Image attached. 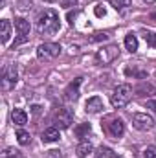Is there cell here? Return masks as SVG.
Here are the masks:
<instances>
[{
    "label": "cell",
    "mask_w": 156,
    "mask_h": 158,
    "mask_svg": "<svg viewBox=\"0 0 156 158\" xmlns=\"http://www.w3.org/2000/svg\"><path fill=\"white\" fill-rule=\"evenodd\" d=\"M37 30L40 35H53L61 30L59 15L53 9H44L37 19Z\"/></svg>",
    "instance_id": "6da1fadb"
},
{
    "label": "cell",
    "mask_w": 156,
    "mask_h": 158,
    "mask_svg": "<svg viewBox=\"0 0 156 158\" xmlns=\"http://www.w3.org/2000/svg\"><path fill=\"white\" fill-rule=\"evenodd\" d=\"M132 99V86L130 85H117L110 96V103L114 109H123Z\"/></svg>",
    "instance_id": "7a4b0ae2"
},
{
    "label": "cell",
    "mask_w": 156,
    "mask_h": 158,
    "mask_svg": "<svg viewBox=\"0 0 156 158\" xmlns=\"http://www.w3.org/2000/svg\"><path fill=\"white\" fill-rule=\"evenodd\" d=\"M117 57H119V46H117V44L103 46L101 50L96 52V63H97L99 66H107V64L114 63Z\"/></svg>",
    "instance_id": "3957f363"
},
{
    "label": "cell",
    "mask_w": 156,
    "mask_h": 158,
    "mask_svg": "<svg viewBox=\"0 0 156 158\" xmlns=\"http://www.w3.org/2000/svg\"><path fill=\"white\" fill-rule=\"evenodd\" d=\"M101 125H103L105 132H107L112 140L121 138L123 132H125V123H123V119H119V118H109V119H105Z\"/></svg>",
    "instance_id": "277c9868"
},
{
    "label": "cell",
    "mask_w": 156,
    "mask_h": 158,
    "mask_svg": "<svg viewBox=\"0 0 156 158\" xmlns=\"http://www.w3.org/2000/svg\"><path fill=\"white\" fill-rule=\"evenodd\" d=\"M61 44H55V42H44L37 48V57L44 59V61H51L55 57L61 55Z\"/></svg>",
    "instance_id": "5b68a950"
},
{
    "label": "cell",
    "mask_w": 156,
    "mask_h": 158,
    "mask_svg": "<svg viewBox=\"0 0 156 158\" xmlns=\"http://www.w3.org/2000/svg\"><path fill=\"white\" fill-rule=\"evenodd\" d=\"M15 30H17L18 37L13 42V50L17 46H20V44H24L26 40L30 39V22L26 19H15Z\"/></svg>",
    "instance_id": "8992f818"
},
{
    "label": "cell",
    "mask_w": 156,
    "mask_h": 158,
    "mask_svg": "<svg viewBox=\"0 0 156 158\" xmlns=\"http://www.w3.org/2000/svg\"><path fill=\"white\" fill-rule=\"evenodd\" d=\"M132 125L138 131H151L154 127V119H153V116H149L145 112H136L132 116Z\"/></svg>",
    "instance_id": "52a82bcc"
},
{
    "label": "cell",
    "mask_w": 156,
    "mask_h": 158,
    "mask_svg": "<svg viewBox=\"0 0 156 158\" xmlns=\"http://www.w3.org/2000/svg\"><path fill=\"white\" fill-rule=\"evenodd\" d=\"M72 121H74V114L70 109H59V112L53 118V123L57 129H68L72 125Z\"/></svg>",
    "instance_id": "ba28073f"
},
{
    "label": "cell",
    "mask_w": 156,
    "mask_h": 158,
    "mask_svg": "<svg viewBox=\"0 0 156 158\" xmlns=\"http://www.w3.org/2000/svg\"><path fill=\"white\" fill-rule=\"evenodd\" d=\"M15 85H17V68H15V64H13V66H9V68L4 70V76H2V90L7 92V90H11Z\"/></svg>",
    "instance_id": "9c48e42d"
},
{
    "label": "cell",
    "mask_w": 156,
    "mask_h": 158,
    "mask_svg": "<svg viewBox=\"0 0 156 158\" xmlns=\"http://www.w3.org/2000/svg\"><path fill=\"white\" fill-rule=\"evenodd\" d=\"M79 85H81V77L74 79V81L64 88V99H66V101H77V98H79Z\"/></svg>",
    "instance_id": "30bf717a"
},
{
    "label": "cell",
    "mask_w": 156,
    "mask_h": 158,
    "mask_svg": "<svg viewBox=\"0 0 156 158\" xmlns=\"http://www.w3.org/2000/svg\"><path fill=\"white\" fill-rule=\"evenodd\" d=\"M84 110H86L88 114H97V112H101V110H103V99H101L99 96L90 98V99L84 103Z\"/></svg>",
    "instance_id": "8fae6325"
},
{
    "label": "cell",
    "mask_w": 156,
    "mask_h": 158,
    "mask_svg": "<svg viewBox=\"0 0 156 158\" xmlns=\"http://www.w3.org/2000/svg\"><path fill=\"white\" fill-rule=\"evenodd\" d=\"M11 119H13V123H15V125L22 127V125H26V123H28V114H26L22 109H15V110L11 112Z\"/></svg>",
    "instance_id": "7c38bea8"
},
{
    "label": "cell",
    "mask_w": 156,
    "mask_h": 158,
    "mask_svg": "<svg viewBox=\"0 0 156 158\" xmlns=\"http://www.w3.org/2000/svg\"><path fill=\"white\" fill-rule=\"evenodd\" d=\"M134 94L136 96H153V94H156V86L149 85V83H142L134 88Z\"/></svg>",
    "instance_id": "4fadbf2b"
},
{
    "label": "cell",
    "mask_w": 156,
    "mask_h": 158,
    "mask_svg": "<svg viewBox=\"0 0 156 158\" xmlns=\"http://www.w3.org/2000/svg\"><path fill=\"white\" fill-rule=\"evenodd\" d=\"M59 138H61V134H59V129L57 127H50V129H46L42 132V142L51 143V142H57Z\"/></svg>",
    "instance_id": "5bb4252c"
},
{
    "label": "cell",
    "mask_w": 156,
    "mask_h": 158,
    "mask_svg": "<svg viewBox=\"0 0 156 158\" xmlns=\"http://www.w3.org/2000/svg\"><path fill=\"white\" fill-rule=\"evenodd\" d=\"M92 149H94V147H92V143L84 140V142H81L77 147H76V153H77L79 158H84V156H88V155L92 153Z\"/></svg>",
    "instance_id": "9a60e30c"
},
{
    "label": "cell",
    "mask_w": 156,
    "mask_h": 158,
    "mask_svg": "<svg viewBox=\"0 0 156 158\" xmlns=\"http://www.w3.org/2000/svg\"><path fill=\"white\" fill-rule=\"evenodd\" d=\"M125 48H127L130 53L138 52V37H136L134 33H129V35H125Z\"/></svg>",
    "instance_id": "2e32d148"
},
{
    "label": "cell",
    "mask_w": 156,
    "mask_h": 158,
    "mask_svg": "<svg viewBox=\"0 0 156 158\" xmlns=\"http://www.w3.org/2000/svg\"><path fill=\"white\" fill-rule=\"evenodd\" d=\"M0 39H2V42H7L9 40V37H11V22L9 20H2L0 22Z\"/></svg>",
    "instance_id": "e0dca14e"
},
{
    "label": "cell",
    "mask_w": 156,
    "mask_h": 158,
    "mask_svg": "<svg viewBox=\"0 0 156 158\" xmlns=\"http://www.w3.org/2000/svg\"><path fill=\"white\" fill-rule=\"evenodd\" d=\"M94 158H116V155H114V151H112L110 147H103V145H101V147L96 151Z\"/></svg>",
    "instance_id": "ac0fdd59"
},
{
    "label": "cell",
    "mask_w": 156,
    "mask_h": 158,
    "mask_svg": "<svg viewBox=\"0 0 156 158\" xmlns=\"http://www.w3.org/2000/svg\"><path fill=\"white\" fill-rule=\"evenodd\" d=\"M90 131H92V127H90V123H83V125H79V127H76V136L77 138H84V136H88L90 134Z\"/></svg>",
    "instance_id": "d6986e66"
},
{
    "label": "cell",
    "mask_w": 156,
    "mask_h": 158,
    "mask_svg": "<svg viewBox=\"0 0 156 158\" xmlns=\"http://www.w3.org/2000/svg\"><path fill=\"white\" fill-rule=\"evenodd\" d=\"M17 140H18V143L20 145H28L30 142H31V136H30V132H26V131H17Z\"/></svg>",
    "instance_id": "ffe728a7"
},
{
    "label": "cell",
    "mask_w": 156,
    "mask_h": 158,
    "mask_svg": "<svg viewBox=\"0 0 156 158\" xmlns=\"http://www.w3.org/2000/svg\"><path fill=\"white\" fill-rule=\"evenodd\" d=\"M132 4V0H110V6L117 9V11H121V9H125V7H129Z\"/></svg>",
    "instance_id": "44dd1931"
},
{
    "label": "cell",
    "mask_w": 156,
    "mask_h": 158,
    "mask_svg": "<svg viewBox=\"0 0 156 158\" xmlns=\"http://www.w3.org/2000/svg\"><path fill=\"white\" fill-rule=\"evenodd\" d=\"M143 39H145V42H147L151 48L156 50V33L154 31H145V33H143Z\"/></svg>",
    "instance_id": "7402d4cb"
},
{
    "label": "cell",
    "mask_w": 156,
    "mask_h": 158,
    "mask_svg": "<svg viewBox=\"0 0 156 158\" xmlns=\"http://www.w3.org/2000/svg\"><path fill=\"white\" fill-rule=\"evenodd\" d=\"M20 156V151L15 149V147H7L4 153H2V158H18Z\"/></svg>",
    "instance_id": "603a6c76"
},
{
    "label": "cell",
    "mask_w": 156,
    "mask_h": 158,
    "mask_svg": "<svg viewBox=\"0 0 156 158\" xmlns=\"http://www.w3.org/2000/svg\"><path fill=\"white\" fill-rule=\"evenodd\" d=\"M143 158H156V145H149L143 149Z\"/></svg>",
    "instance_id": "cb8c5ba5"
},
{
    "label": "cell",
    "mask_w": 156,
    "mask_h": 158,
    "mask_svg": "<svg viewBox=\"0 0 156 158\" xmlns=\"http://www.w3.org/2000/svg\"><path fill=\"white\" fill-rule=\"evenodd\" d=\"M127 76H136V77L143 79V77H147V72H143V70H130V68H127Z\"/></svg>",
    "instance_id": "d4e9b609"
},
{
    "label": "cell",
    "mask_w": 156,
    "mask_h": 158,
    "mask_svg": "<svg viewBox=\"0 0 156 158\" xmlns=\"http://www.w3.org/2000/svg\"><path fill=\"white\" fill-rule=\"evenodd\" d=\"M107 39H109L107 33H94L88 40H90V42H101V40H107Z\"/></svg>",
    "instance_id": "484cf974"
},
{
    "label": "cell",
    "mask_w": 156,
    "mask_h": 158,
    "mask_svg": "<svg viewBox=\"0 0 156 158\" xmlns=\"http://www.w3.org/2000/svg\"><path fill=\"white\" fill-rule=\"evenodd\" d=\"M94 13H96V17H105V15H107V11H105V7H103L101 4H97V6L94 7Z\"/></svg>",
    "instance_id": "4316f807"
},
{
    "label": "cell",
    "mask_w": 156,
    "mask_h": 158,
    "mask_svg": "<svg viewBox=\"0 0 156 158\" xmlns=\"http://www.w3.org/2000/svg\"><path fill=\"white\" fill-rule=\"evenodd\" d=\"M77 4V0H61V6L64 7V9H68V7H72V6H76Z\"/></svg>",
    "instance_id": "83f0119b"
},
{
    "label": "cell",
    "mask_w": 156,
    "mask_h": 158,
    "mask_svg": "<svg viewBox=\"0 0 156 158\" xmlns=\"http://www.w3.org/2000/svg\"><path fill=\"white\" fill-rule=\"evenodd\" d=\"M147 109H151V110H154V112H156V99L147 101Z\"/></svg>",
    "instance_id": "f1b7e54d"
},
{
    "label": "cell",
    "mask_w": 156,
    "mask_h": 158,
    "mask_svg": "<svg viewBox=\"0 0 156 158\" xmlns=\"http://www.w3.org/2000/svg\"><path fill=\"white\" fill-rule=\"evenodd\" d=\"M145 2H147V4H153V2H156V0H145Z\"/></svg>",
    "instance_id": "f546056e"
},
{
    "label": "cell",
    "mask_w": 156,
    "mask_h": 158,
    "mask_svg": "<svg viewBox=\"0 0 156 158\" xmlns=\"http://www.w3.org/2000/svg\"><path fill=\"white\" fill-rule=\"evenodd\" d=\"M44 2H57V0H44Z\"/></svg>",
    "instance_id": "4dcf8cb0"
}]
</instances>
